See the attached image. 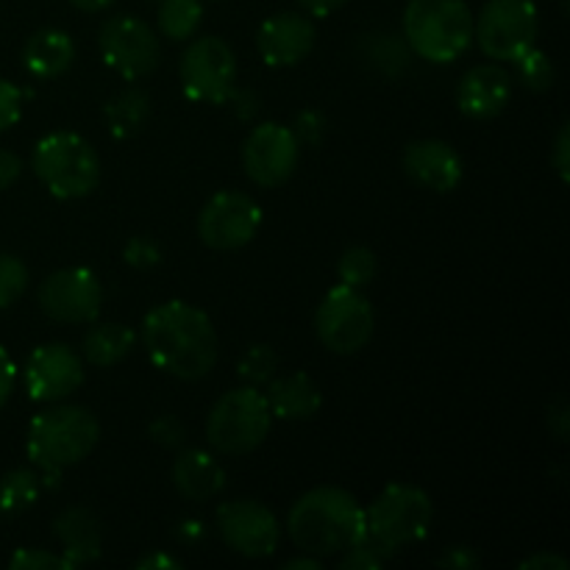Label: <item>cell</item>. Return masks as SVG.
<instances>
[{
    "label": "cell",
    "instance_id": "41",
    "mask_svg": "<svg viewBox=\"0 0 570 570\" xmlns=\"http://www.w3.org/2000/svg\"><path fill=\"white\" fill-rule=\"evenodd\" d=\"M521 570H568L570 562L562 554H554V551H538V554L527 557V560L518 566Z\"/></svg>",
    "mask_w": 570,
    "mask_h": 570
},
{
    "label": "cell",
    "instance_id": "37",
    "mask_svg": "<svg viewBox=\"0 0 570 570\" xmlns=\"http://www.w3.org/2000/svg\"><path fill=\"white\" fill-rule=\"evenodd\" d=\"M148 434L154 443L161 445V449H178V445L184 443V426L181 421L173 415L156 417V421L148 426Z\"/></svg>",
    "mask_w": 570,
    "mask_h": 570
},
{
    "label": "cell",
    "instance_id": "28",
    "mask_svg": "<svg viewBox=\"0 0 570 570\" xmlns=\"http://www.w3.org/2000/svg\"><path fill=\"white\" fill-rule=\"evenodd\" d=\"M42 490V479L28 468H17L0 479V515H20L31 510Z\"/></svg>",
    "mask_w": 570,
    "mask_h": 570
},
{
    "label": "cell",
    "instance_id": "18",
    "mask_svg": "<svg viewBox=\"0 0 570 570\" xmlns=\"http://www.w3.org/2000/svg\"><path fill=\"white\" fill-rule=\"evenodd\" d=\"M404 173L423 189L432 193H454L462 181V156L456 154L454 145L443 139H415L404 148Z\"/></svg>",
    "mask_w": 570,
    "mask_h": 570
},
{
    "label": "cell",
    "instance_id": "24",
    "mask_svg": "<svg viewBox=\"0 0 570 570\" xmlns=\"http://www.w3.org/2000/svg\"><path fill=\"white\" fill-rule=\"evenodd\" d=\"M137 345V334L122 323H95L81 343V360L95 367H115Z\"/></svg>",
    "mask_w": 570,
    "mask_h": 570
},
{
    "label": "cell",
    "instance_id": "39",
    "mask_svg": "<svg viewBox=\"0 0 570 570\" xmlns=\"http://www.w3.org/2000/svg\"><path fill=\"white\" fill-rule=\"evenodd\" d=\"M438 566L449 570H473L479 566V554L471 546H451V549H445V554L440 557Z\"/></svg>",
    "mask_w": 570,
    "mask_h": 570
},
{
    "label": "cell",
    "instance_id": "25",
    "mask_svg": "<svg viewBox=\"0 0 570 570\" xmlns=\"http://www.w3.org/2000/svg\"><path fill=\"white\" fill-rule=\"evenodd\" d=\"M106 122L115 139H131L145 128L150 117V98L142 89H126V92L115 95L104 109Z\"/></svg>",
    "mask_w": 570,
    "mask_h": 570
},
{
    "label": "cell",
    "instance_id": "38",
    "mask_svg": "<svg viewBox=\"0 0 570 570\" xmlns=\"http://www.w3.org/2000/svg\"><path fill=\"white\" fill-rule=\"evenodd\" d=\"M551 165H554L557 176L562 178V181H568L570 178V126H560V131H557V139H554V150H551Z\"/></svg>",
    "mask_w": 570,
    "mask_h": 570
},
{
    "label": "cell",
    "instance_id": "10",
    "mask_svg": "<svg viewBox=\"0 0 570 570\" xmlns=\"http://www.w3.org/2000/svg\"><path fill=\"white\" fill-rule=\"evenodd\" d=\"M178 78L195 104H226L237 83V56L220 37L193 39L178 65Z\"/></svg>",
    "mask_w": 570,
    "mask_h": 570
},
{
    "label": "cell",
    "instance_id": "3",
    "mask_svg": "<svg viewBox=\"0 0 570 570\" xmlns=\"http://www.w3.org/2000/svg\"><path fill=\"white\" fill-rule=\"evenodd\" d=\"M100 440V423L87 406L59 404L39 412L28 426V460L45 473V482L53 484L67 468L78 465L95 451Z\"/></svg>",
    "mask_w": 570,
    "mask_h": 570
},
{
    "label": "cell",
    "instance_id": "31",
    "mask_svg": "<svg viewBox=\"0 0 570 570\" xmlns=\"http://www.w3.org/2000/svg\"><path fill=\"white\" fill-rule=\"evenodd\" d=\"M278 371V354L271 348V345L259 343L250 345L243 356H239L237 373L248 387H265Z\"/></svg>",
    "mask_w": 570,
    "mask_h": 570
},
{
    "label": "cell",
    "instance_id": "4",
    "mask_svg": "<svg viewBox=\"0 0 570 570\" xmlns=\"http://www.w3.org/2000/svg\"><path fill=\"white\" fill-rule=\"evenodd\" d=\"M406 48L429 65H451L473 45V11L465 0H410Z\"/></svg>",
    "mask_w": 570,
    "mask_h": 570
},
{
    "label": "cell",
    "instance_id": "8",
    "mask_svg": "<svg viewBox=\"0 0 570 570\" xmlns=\"http://www.w3.org/2000/svg\"><path fill=\"white\" fill-rule=\"evenodd\" d=\"M540 33L538 6L532 0H488L473 17V39L488 59L512 65L529 48H534Z\"/></svg>",
    "mask_w": 570,
    "mask_h": 570
},
{
    "label": "cell",
    "instance_id": "19",
    "mask_svg": "<svg viewBox=\"0 0 570 570\" xmlns=\"http://www.w3.org/2000/svg\"><path fill=\"white\" fill-rule=\"evenodd\" d=\"M512 98V76L499 61L476 65L462 76L456 87V106L471 120H493Z\"/></svg>",
    "mask_w": 570,
    "mask_h": 570
},
{
    "label": "cell",
    "instance_id": "11",
    "mask_svg": "<svg viewBox=\"0 0 570 570\" xmlns=\"http://www.w3.org/2000/svg\"><path fill=\"white\" fill-rule=\"evenodd\" d=\"M98 48L106 65L126 81H139L159 67L161 45L154 28L131 14H115L100 26Z\"/></svg>",
    "mask_w": 570,
    "mask_h": 570
},
{
    "label": "cell",
    "instance_id": "32",
    "mask_svg": "<svg viewBox=\"0 0 570 570\" xmlns=\"http://www.w3.org/2000/svg\"><path fill=\"white\" fill-rule=\"evenodd\" d=\"M28 287V267L11 254H0V309H9Z\"/></svg>",
    "mask_w": 570,
    "mask_h": 570
},
{
    "label": "cell",
    "instance_id": "26",
    "mask_svg": "<svg viewBox=\"0 0 570 570\" xmlns=\"http://www.w3.org/2000/svg\"><path fill=\"white\" fill-rule=\"evenodd\" d=\"M159 31L170 42H187L195 37L204 20V3L200 0H159Z\"/></svg>",
    "mask_w": 570,
    "mask_h": 570
},
{
    "label": "cell",
    "instance_id": "27",
    "mask_svg": "<svg viewBox=\"0 0 570 570\" xmlns=\"http://www.w3.org/2000/svg\"><path fill=\"white\" fill-rule=\"evenodd\" d=\"M362 59L371 61V67H376L384 76H401L410 65V50L406 42H401L395 33H365L360 42Z\"/></svg>",
    "mask_w": 570,
    "mask_h": 570
},
{
    "label": "cell",
    "instance_id": "40",
    "mask_svg": "<svg viewBox=\"0 0 570 570\" xmlns=\"http://www.w3.org/2000/svg\"><path fill=\"white\" fill-rule=\"evenodd\" d=\"M14 382H17L14 360H11L9 351L0 345V410H3L6 401L11 399V393H14Z\"/></svg>",
    "mask_w": 570,
    "mask_h": 570
},
{
    "label": "cell",
    "instance_id": "47",
    "mask_svg": "<svg viewBox=\"0 0 570 570\" xmlns=\"http://www.w3.org/2000/svg\"><path fill=\"white\" fill-rule=\"evenodd\" d=\"M321 566H323L321 557L304 554V551H301V557H293V560L284 562V568L287 570H317Z\"/></svg>",
    "mask_w": 570,
    "mask_h": 570
},
{
    "label": "cell",
    "instance_id": "48",
    "mask_svg": "<svg viewBox=\"0 0 570 570\" xmlns=\"http://www.w3.org/2000/svg\"><path fill=\"white\" fill-rule=\"evenodd\" d=\"M67 3H72L76 9L95 14V11H106L109 6H115V0H67Z\"/></svg>",
    "mask_w": 570,
    "mask_h": 570
},
{
    "label": "cell",
    "instance_id": "29",
    "mask_svg": "<svg viewBox=\"0 0 570 570\" xmlns=\"http://www.w3.org/2000/svg\"><path fill=\"white\" fill-rule=\"evenodd\" d=\"M515 65V76L529 92H546V89L554 87V61L549 59V53H543L540 48H529L521 59L512 61Z\"/></svg>",
    "mask_w": 570,
    "mask_h": 570
},
{
    "label": "cell",
    "instance_id": "6",
    "mask_svg": "<svg viewBox=\"0 0 570 570\" xmlns=\"http://www.w3.org/2000/svg\"><path fill=\"white\" fill-rule=\"evenodd\" d=\"M31 165L42 187L59 200L87 198L100 184V156L81 134L56 131L42 137Z\"/></svg>",
    "mask_w": 570,
    "mask_h": 570
},
{
    "label": "cell",
    "instance_id": "1",
    "mask_svg": "<svg viewBox=\"0 0 570 570\" xmlns=\"http://www.w3.org/2000/svg\"><path fill=\"white\" fill-rule=\"evenodd\" d=\"M142 345L156 371L198 382L217 365V332L209 315L187 301L154 306L142 321Z\"/></svg>",
    "mask_w": 570,
    "mask_h": 570
},
{
    "label": "cell",
    "instance_id": "30",
    "mask_svg": "<svg viewBox=\"0 0 570 570\" xmlns=\"http://www.w3.org/2000/svg\"><path fill=\"white\" fill-rule=\"evenodd\" d=\"M376 267H379L376 254H373L371 248H365V245H354V248L345 250L337 262L340 284L354 289L367 287V284L376 278Z\"/></svg>",
    "mask_w": 570,
    "mask_h": 570
},
{
    "label": "cell",
    "instance_id": "5",
    "mask_svg": "<svg viewBox=\"0 0 570 570\" xmlns=\"http://www.w3.org/2000/svg\"><path fill=\"white\" fill-rule=\"evenodd\" d=\"M432 518L434 504L426 490L415 484H387L365 510V540L390 560L404 546L421 543L432 529Z\"/></svg>",
    "mask_w": 570,
    "mask_h": 570
},
{
    "label": "cell",
    "instance_id": "13",
    "mask_svg": "<svg viewBox=\"0 0 570 570\" xmlns=\"http://www.w3.org/2000/svg\"><path fill=\"white\" fill-rule=\"evenodd\" d=\"M301 159V139L282 122H259L243 142V170L256 187H282Z\"/></svg>",
    "mask_w": 570,
    "mask_h": 570
},
{
    "label": "cell",
    "instance_id": "9",
    "mask_svg": "<svg viewBox=\"0 0 570 570\" xmlns=\"http://www.w3.org/2000/svg\"><path fill=\"white\" fill-rule=\"evenodd\" d=\"M376 328V315H373L371 301L362 295V289L337 287L323 295L321 306L315 312V332L323 348L332 354L351 356L365 348Z\"/></svg>",
    "mask_w": 570,
    "mask_h": 570
},
{
    "label": "cell",
    "instance_id": "23",
    "mask_svg": "<svg viewBox=\"0 0 570 570\" xmlns=\"http://www.w3.org/2000/svg\"><path fill=\"white\" fill-rule=\"evenodd\" d=\"M76 61V42L61 28H42V31L31 33L22 48V65L33 78H50L65 76Z\"/></svg>",
    "mask_w": 570,
    "mask_h": 570
},
{
    "label": "cell",
    "instance_id": "42",
    "mask_svg": "<svg viewBox=\"0 0 570 570\" xmlns=\"http://www.w3.org/2000/svg\"><path fill=\"white\" fill-rule=\"evenodd\" d=\"M20 173H22L20 156L11 154V150H6V148H0V193H3V189H9L11 184L20 178Z\"/></svg>",
    "mask_w": 570,
    "mask_h": 570
},
{
    "label": "cell",
    "instance_id": "35",
    "mask_svg": "<svg viewBox=\"0 0 570 570\" xmlns=\"http://www.w3.org/2000/svg\"><path fill=\"white\" fill-rule=\"evenodd\" d=\"M387 562V557L371 543V540L362 538L360 543H354L351 549L343 551V560H340V568L343 570H376Z\"/></svg>",
    "mask_w": 570,
    "mask_h": 570
},
{
    "label": "cell",
    "instance_id": "15",
    "mask_svg": "<svg viewBox=\"0 0 570 570\" xmlns=\"http://www.w3.org/2000/svg\"><path fill=\"white\" fill-rule=\"evenodd\" d=\"M37 301L56 323H95L104 306V287L87 267H65L39 284Z\"/></svg>",
    "mask_w": 570,
    "mask_h": 570
},
{
    "label": "cell",
    "instance_id": "33",
    "mask_svg": "<svg viewBox=\"0 0 570 570\" xmlns=\"http://www.w3.org/2000/svg\"><path fill=\"white\" fill-rule=\"evenodd\" d=\"M11 570H72L70 562L61 554H53V551L42 549H20L9 560Z\"/></svg>",
    "mask_w": 570,
    "mask_h": 570
},
{
    "label": "cell",
    "instance_id": "36",
    "mask_svg": "<svg viewBox=\"0 0 570 570\" xmlns=\"http://www.w3.org/2000/svg\"><path fill=\"white\" fill-rule=\"evenodd\" d=\"M22 115V92L11 81L0 78V134L9 131L20 122Z\"/></svg>",
    "mask_w": 570,
    "mask_h": 570
},
{
    "label": "cell",
    "instance_id": "17",
    "mask_svg": "<svg viewBox=\"0 0 570 570\" xmlns=\"http://www.w3.org/2000/svg\"><path fill=\"white\" fill-rule=\"evenodd\" d=\"M315 22L301 11L267 17L256 31V48L267 67H295L315 48Z\"/></svg>",
    "mask_w": 570,
    "mask_h": 570
},
{
    "label": "cell",
    "instance_id": "44",
    "mask_svg": "<svg viewBox=\"0 0 570 570\" xmlns=\"http://www.w3.org/2000/svg\"><path fill=\"white\" fill-rule=\"evenodd\" d=\"M321 131H323V122L317 120L315 115H309V111H306V115H301L298 117V139H304V142H317V139H321Z\"/></svg>",
    "mask_w": 570,
    "mask_h": 570
},
{
    "label": "cell",
    "instance_id": "16",
    "mask_svg": "<svg viewBox=\"0 0 570 570\" xmlns=\"http://www.w3.org/2000/svg\"><path fill=\"white\" fill-rule=\"evenodd\" d=\"M26 393L39 404H56L76 393L83 384V360L65 343H48L31 351L26 362Z\"/></svg>",
    "mask_w": 570,
    "mask_h": 570
},
{
    "label": "cell",
    "instance_id": "14",
    "mask_svg": "<svg viewBox=\"0 0 570 570\" xmlns=\"http://www.w3.org/2000/svg\"><path fill=\"white\" fill-rule=\"evenodd\" d=\"M217 532L234 554L245 560H265L276 554L282 523L262 501L234 499L217 510Z\"/></svg>",
    "mask_w": 570,
    "mask_h": 570
},
{
    "label": "cell",
    "instance_id": "43",
    "mask_svg": "<svg viewBox=\"0 0 570 570\" xmlns=\"http://www.w3.org/2000/svg\"><path fill=\"white\" fill-rule=\"evenodd\" d=\"M549 432L557 440H568L570 432V410L566 401H557L554 406H549Z\"/></svg>",
    "mask_w": 570,
    "mask_h": 570
},
{
    "label": "cell",
    "instance_id": "12",
    "mask_svg": "<svg viewBox=\"0 0 570 570\" xmlns=\"http://www.w3.org/2000/svg\"><path fill=\"white\" fill-rule=\"evenodd\" d=\"M262 228V206L250 195L223 189L198 215V237L212 250L245 248Z\"/></svg>",
    "mask_w": 570,
    "mask_h": 570
},
{
    "label": "cell",
    "instance_id": "7",
    "mask_svg": "<svg viewBox=\"0 0 570 570\" xmlns=\"http://www.w3.org/2000/svg\"><path fill=\"white\" fill-rule=\"evenodd\" d=\"M273 412L259 387H237L223 393L206 417V440L217 454L243 456L259 449L271 434Z\"/></svg>",
    "mask_w": 570,
    "mask_h": 570
},
{
    "label": "cell",
    "instance_id": "45",
    "mask_svg": "<svg viewBox=\"0 0 570 570\" xmlns=\"http://www.w3.org/2000/svg\"><path fill=\"white\" fill-rule=\"evenodd\" d=\"M137 568L139 570H156V568L170 570V568H181V562H178L176 557L165 554V551H154V554H145L142 560L137 562Z\"/></svg>",
    "mask_w": 570,
    "mask_h": 570
},
{
    "label": "cell",
    "instance_id": "20",
    "mask_svg": "<svg viewBox=\"0 0 570 570\" xmlns=\"http://www.w3.org/2000/svg\"><path fill=\"white\" fill-rule=\"evenodd\" d=\"M53 534L61 543V557L72 568L92 566L104 554V527L89 507H70L53 521Z\"/></svg>",
    "mask_w": 570,
    "mask_h": 570
},
{
    "label": "cell",
    "instance_id": "2",
    "mask_svg": "<svg viewBox=\"0 0 570 570\" xmlns=\"http://www.w3.org/2000/svg\"><path fill=\"white\" fill-rule=\"evenodd\" d=\"M287 532L295 549L326 560L365 538V507L343 488H315L289 507Z\"/></svg>",
    "mask_w": 570,
    "mask_h": 570
},
{
    "label": "cell",
    "instance_id": "21",
    "mask_svg": "<svg viewBox=\"0 0 570 570\" xmlns=\"http://www.w3.org/2000/svg\"><path fill=\"white\" fill-rule=\"evenodd\" d=\"M173 488L187 501H209L226 488V471L215 454L204 449H184L170 468Z\"/></svg>",
    "mask_w": 570,
    "mask_h": 570
},
{
    "label": "cell",
    "instance_id": "46",
    "mask_svg": "<svg viewBox=\"0 0 570 570\" xmlns=\"http://www.w3.org/2000/svg\"><path fill=\"white\" fill-rule=\"evenodd\" d=\"M301 6H304L306 14H315V17H328L334 14L337 9H343L348 0H298Z\"/></svg>",
    "mask_w": 570,
    "mask_h": 570
},
{
    "label": "cell",
    "instance_id": "22",
    "mask_svg": "<svg viewBox=\"0 0 570 570\" xmlns=\"http://www.w3.org/2000/svg\"><path fill=\"white\" fill-rule=\"evenodd\" d=\"M265 399L273 417H282V421H312L323 406L321 387L304 371L289 373V376L282 379L273 376L267 382Z\"/></svg>",
    "mask_w": 570,
    "mask_h": 570
},
{
    "label": "cell",
    "instance_id": "34",
    "mask_svg": "<svg viewBox=\"0 0 570 570\" xmlns=\"http://www.w3.org/2000/svg\"><path fill=\"white\" fill-rule=\"evenodd\" d=\"M122 259L134 271H154L161 262V250L150 237H131L126 243V248H122Z\"/></svg>",
    "mask_w": 570,
    "mask_h": 570
}]
</instances>
